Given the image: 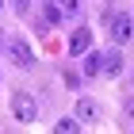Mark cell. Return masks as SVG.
<instances>
[{"label":"cell","instance_id":"6da1fadb","mask_svg":"<svg viewBox=\"0 0 134 134\" xmlns=\"http://www.w3.org/2000/svg\"><path fill=\"white\" fill-rule=\"evenodd\" d=\"M12 115H15V123H35V119H38L35 96L31 92H12Z\"/></svg>","mask_w":134,"mask_h":134},{"label":"cell","instance_id":"7a4b0ae2","mask_svg":"<svg viewBox=\"0 0 134 134\" xmlns=\"http://www.w3.org/2000/svg\"><path fill=\"white\" fill-rule=\"evenodd\" d=\"M4 54H8V62L15 65V69H31L35 65V54H31V46L23 38H8L4 42Z\"/></svg>","mask_w":134,"mask_h":134},{"label":"cell","instance_id":"3957f363","mask_svg":"<svg viewBox=\"0 0 134 134\" xmlns=\"http://www.w3.org/2000/svg\"><path fill=\"white\" fill-rule=\"evenodd\" d=\"M111 38H115V42H130V38H134V19L126 15V12L111 15Z\"/></svg>","mask_w":134,"mask_h":134},{"label":"cell","instance_id":"277c9868","mask_svg":"<svg viewBox=\"0 0 134 134\" xmlns=\"http://www.w3.org/2000/svg\"><path fill=\"white\" fill-rule=\"evenodd\" d=\"M77 123H100V103L92 100V96H81L77 100V115H73Z\"/></svg>","mask_w":134,"mask_h":134},{"label":"cell","instance_id":"5b68a950","mask_svg":"<svg viewBox=\"0 0 134 134\" xmlns=\"http://www.w3.org/2000/svg\"><path fill=\"white\" fill-rule=\"evenodd\" d=\"M88 46H92V31H88V27H77V31H73V38H69V54L77 58V54H84Z\"/></svg>","mask_w":134,"mask_h":134},{"label":"cell","instance_id":"8992f818","mask_svg":"<svg viewBox=\"0 0 134 134\" xmlns=\"http://www.w3.org/2000/svg\"><path fill=\"white\" fill-rule=\"evenodd\" d=\"M100 73H107V77H119V73H123V58H119V54H103L100 58Z\"/></svg>","mask_w":134,"mask_h":134},{"label":"cell","instance_id":"52a82bcc","mask_svg":"<svg viewBox=\"0 0 134 134\" xmlns=\"http://www.w3.org/2000/svg\"><path fill=\"white\" fill-rule=\"evenodd\" d=\"M54 8L62 12V15H77L81 12V0H54Z\"/></svg>","mask_w":134,"mask_h":134},{"label":"cell","instance_id":"ba28073f","mask_svg":"<svg viewBox=\"0 0 134 134\" xmlns=\"http://www.w3.org/2000/svg\"><path fill=\"white\" fill-rule=\"evenodd\" d=\"M54 134H81V123L77 119H62V123L54 126Z\"/></svg>","mask_w":134,"mask_h":134},{"label":"cell","instance_id":"9c48e42d","mask_svg":"<svg viewBox=\"0 0 134 134\" xmlns=\"http://www.w3.org/2000/svg\"><path fill=\"white\" fill-rule=\"evenodd\" d=\"M100 73V54H92L88 62H84V77H96Z\"/></svg>","mask_w":134,"mask_h":134},{"label":"cell","instance_id":"30bf717a","mask_svg":"<svg viewBox=\"0 0 134 134\" xmlns=\"http://www.w3.org/2000/svg\"><path fill=\"white\" fill-rule=\"evenodd\" d=\"M65 19V15H62V12H58V8H54V4H46V23H62Z\"/></svg>","mask_w":134,"mask_h":134},{"label":"cell","instance_id":"8fae6325","mask_svg":"<svg viewBox=\"0 0 134 134\" xmlns=\"http://www.w3.org/2000/svg\"><path fill=\"white\" fill-rule=\"evenodd\" d=\"M27 4H31V0H12V8H15V12H27Z\"/></svg>","mask_w":134,"mask_h":134},{"label":"cell","instance_id":"7c38bea8","mask_svg":"<svg viewBox=\"0 0 134 134\" xmlns=\"http://www.w3.org/2000/svg\"><path fill=\"white\" fill-rule=\"evenodd\" d=\"M126 115H130V119H134V96H130V100H126Z\"/></svg>","mask_w":134,"mask_h":134},{"label":"cell","instance_id":"4fadbf2b","mask_svg":"<svg viewBox=\"0 0 134 134\" xmlns=\"http://www.w3.org/2000/svg\"><path fill=\"white\" fill-rule=\"evenodd\" d=\"M130 84H134V73H130Z\"/></svg>","mask_w":134,"mask_h":134},{"label":"cell","instance_id":"5bb4252c","mask_svg":"<svg viewBox=\"0 0 134 134\" xmlns=\"http://www.w3.org/2000/svg\"><path fill=\"white\" fill-rule=\"evenodd\" d=\"M0 46H4V38H0Z\"/></svg>","mask_w":134,"mask_h":134}]
</instances>
